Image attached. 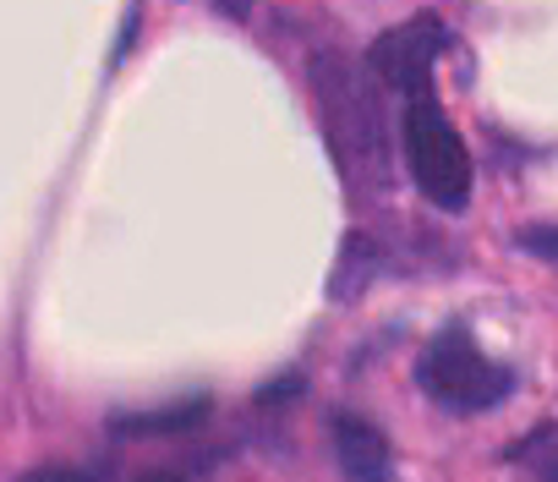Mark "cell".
I'll return each instance as SVG.
<instances>
[{"label":"cell","mask_w":558,"mask_h":482,"mask_svg":"<svg viewBox=\"0 0 558 482\" xmlns=\"http://www.w3.org/2000/svg\"><path fill=\"white\" fill-rule=\"evenodd\" d=\"M313 94H318L324 132H329V148L345 165V176L367 181V186H389L395 181V137H389V116H384L373 77L345 50H318Z\"/></svg>","instance_id":"1"},{"label":"cell","mask_w":558,"mask_h":482,"mask_svg":"<svg viewBox=\"0 0 558 482\" xmlns=\"http://www.w3.org/2000/svg\"><path fill=\"white\" fill-rule=\"evenodd\" d=\"M416 384L433 406L454 411V417H476V411H493L509 400L514 389V373L504 362H493L465 324H449L427 340L422 362H416Z\"/></svg>","instance_id":"2"},{"label":"cell","mask_w":558,"mask_h":482,"mask_svg":"<svg viewBox=\"0 0 558 482\" xmlns=\"http://www.w3.org/2000/svg\"><path fill=\"white\" fill-rule=\"evenodd\" d=\"M400 143H405V165L411 181L422 186V197L444 214H460L471 203V154L449 121V110L433 94H416L405 121H400Z\"/></svg>","instance_id":"3"},{"label":"cell","mask_w":558,"mask_h":482,"mask_svg":"<svg viewBox=\"0 0 558 482\" xmlns=\"http://www.w3.org/2000/svg\"><path fill=\"white\" fill-rule=\"evenodd\" d=\"M444 45H449V34H444L438 17H411V23H400V28H389V34L373 39L367 72H373L384 88L416 99V94L433 88V67H438Z\"/></svg>","instance_id":"4"},{"label":"cell","mask_w":558,"mask_h":482,"mask_svg":"<svg viewBox=\"0 0 558 482\" xmlns=\"http://www.w3.org/2000/svg\"><path fill=\"white\" fill-rule=\"evenodd\" d=\"M329 438H335V460H340L345 482H395V449L367 417L335 411L329 417Z\"/></svg>","instance_id":"5"},{"label":"cell","mask_w":558,"mask_h":482,"mask_svg":"<svg viewBox=\"0 0 558 482\" xmlns=\"http://www.w3.org/2000/svg\"><path fill=\"white\" fill-rule=\"evenodd\" d=\"M214 411L208 395H192V400H175V406H159V411H116L110 417V438H181L192 433L203 417Z\"/></svg>","instance_id":"6"},{"label":"cell","mask_w":558,"mask_h":482,"mask_svg":"<svg viewBox=\"0 0 558 482\" xmlns=\"http://www.w3.org/2000/svg\"><path fill=\"white\" fill-rule=\"evenodd\" d=\"M514 460H525V466L536 471V482H553V422H542V427L514 449Z\"/></svg>","instance_id":"7"},{"label":"cell","mask_w":558,"mask_h":482,"mask_svg":"<svg viewBox=\"0 0 558 482\" xmlns=\"http://www.w3.org/2000/svg\"><path fill=\"white\" fill-rule=\"evenodd\" d=\"M302 389H307V378L302 373H286V378H274V384L257 389V406H291Z\"/></svg>","instance_id":"8"},{"label":"cell","mask_w":558,"mask_h":482,"mask_svg":"<svg viewBox=\"0 0 558 482\" xmlns=\"http://www.w3.org/2000/svg\"><path fill=\"white\" fill-rule=\"evenodd\" d=\"M520 248L536 253L542 264H553V225H536V230H520Z\"/></svg>","instance_id":"9"},{"label":"cell","mask_w":558,"mask_h":482,"mask_svg":"<svg viewBox=\"0 0 558 482\" xmlns=\"http://www.w3.org/2000/svg\"><path fill=\"white\" fill-rule=\"evenodd\" d=\"M17 482H94V477L77 471V466H39V471H28V477H17Z\"/></svg>","instance_id":"10"},{"label":"cell","mask_w":558,"mask_h":482,"mask_svg":"<svg viewBox=\"0 0 558 482\" xmlns=\"http://www.w3.org/2000/svg\"><path fill=\"white\" fill-rule=\"evenodd\" d=\"M214 7H219L225 17H235V23H241V17L252 12V0H214Z\"/></svg>","instance_id":"11"},{"label":"cell","mask_w":558,"mask_h":482,"mask_svg":"<svg viewBox=\"0 0 558 482\" xmlns=\"http://www.w3.org/2000/svg\"><path fill=\"white\" fill-rule=\"evenodd\" d=\"M137 482H181L175 471H148V477H137Z\"/></svg>","instance_id":"12"}]
</instances>
